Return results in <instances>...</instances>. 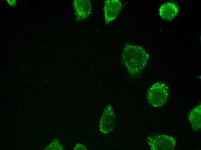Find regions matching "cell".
<instances>
[{"mask_svg":"<svg viewBox=\"0 0 201 150\" xmlns=\"http://www.w3.org/2000/svg\"><path fill=\"white\" fill-rule=\"evenodd\" d=\"M169 91V88L165 83L160 82L155 83L147 90V100L154 107H160L166 102Z\"/></svg>","mask_w":201,"mask_h":150,"instance_id":"2","label":"cell"},{"mask_svg":"<svg viewBox=\"0 0 201 150\" xmlns=\"http://www.w3.org/2000/svg\"><path fill=\"white\" fill-rule=\"evenodd\" d=\"M149 55L142 47L126 43L122 49L121 62L129 75L135 77L139 75L146 66Z\"/></svg>","mask_w":201,"mask_h":150,"instance_id":"1","label":"cell"},{"mask_svg":"<svg viewBox=\"0 0 201 150\" xmlns=\"http://www.w3.org/2000/svg\"><path fill=\"white\" fill-rule=\"evenodd\" d=\"M75 150H87L85 146L83 144L77 143L74 149Z\"/></svg>","mask_w":201,"mask_h":150,"instance_id":"9","label":"cell"},{"mask_svg":"<svg viewBox=\"0 0 201 150\" xmlns=\"http://www.w3.org/2000/svg\"><path fill=\"white\" fill-rule=\"evenodd\" d=\"M146 139L148 146L153 150H172L176 142L175 138L163 134L151 135Z\"/></svg>","mask_w":201,"mask_h":150,"instance_id":"3","label":"cell"},{"mask_svg":"<svg viewBox=\"0 0 201 150\" xmlns=\"http://www.w3.org/2000/svg\"><path fill=\"white\" fill-rule=\"evenodd\" d=\"M122 7V4L120 0L105 1L103 11L106 24L109 23L117 17Z\"/></svg>","mask_w":201,"mask_h":150,"instance_id":"5","label":"cell"},{"mask_svg":"<svg viewBox=\"0 0 201 150\" xmlns=\"http://www.w3.org/2000/svg\"><path fill=\"white\" fill-rule=\"evenodd\" d=\"M6 3L11 7H14L15 6L17 2L15 0H6Z\"/></svg>","mask_w":201,"mask_h":150,"instance_id":"10","label":"cell"},{"mask_svg":"<svg viewBox=\"0 0 201 150\" xmlns=\"http://www.w3.org/2000/svg\"><path fill=\"white\" fill-rule=\"evenodd\" d=\"M72 6L78 21L85 20L91 13V5L89 0H75L72 3Z\"/></svg>","mask_w":201,"mask_h":150,"instance_id":"6","label":"cell"},{"mask_svg":"<svg viewBox=\"0 0 201 150\" xmlns=\"http://www.w3.org/2000/svg\"><path fill=\"white\" fill-rule=\"evenodd\" d=\"M188 119L193 129L196 131L201 128V106H197L190 112Z\"/></svg>","mask_w":201,"mask_h":150,"instance_id":"8","label":"cell"},{"mask_svg":"<svg viewBox=\"0 0 201 150\" xmlns=\"http://www.w3.org/2000/svg\"><path fill=\"white\" fill-rule=\"evenodd\" d=\"M179 8L175 4L168 2L162 5L159 9V13L164 20H170L175 18L178 14Z\"/></svg>","mask_w":201,"mask_h":150,"instance_id":"7","label":"cell"},{"mask_svg":"<svg viewBox=\"0 0 201 150\" xmlns=\"http://www.w3.org/2000/svg\"><path fill=\"white\" fill-rule=\"evenodd\" d=\"M116 117L112 106L109 105L105 108L100 118L99 127L101 133L107 134L113 129Z\"/></svg>","mask_w":201,"mask_h":150,"instance_id":"4","label":"cell"}]
</instances>
